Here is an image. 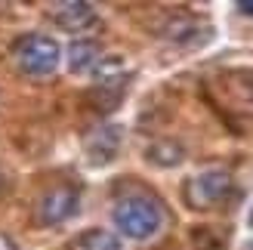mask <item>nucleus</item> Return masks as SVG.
<instances>
[{
  "label": "nucleus",
  "mask_w": 253,
  "mask_h": 250,
  "mask_svg": "<svg viewBox=\"0 0 253 250\" xmlns=\"http://www.w3.org/2000/svg\"><path fill=\"white\" fill-rule=\"evenodd\" d=\"M121 142H124V130L115 127V124L93 130L90 136H86V142H84L90 164H93V167H105V164H111V161L118 158V152H121Z\"/></svg>",
  "instance_id": "nucleus-5"
},
{
  "label": "nucleus",
  "mask_w": 253,
  "mask_h": 250,
  "mask_svg": "<svg viewBox=\"0 0 253 250\" xmlns=\"http://www.w3.org/2000/svg\"><path fill=\"white\" fill-rule=\"evenodd\" d=\"M145 158H148L155 167H176V164H182L185 148H182L179 142H173V139H161V142H155V145L145 152Z\"/></svg>",
  "instance_id": "nucleus-9"
},
{
  "label": "nucleus",
  "mask_w": 253,
  "mask_h": 250,
  "mask_svg": "<svg viewBox=\"0 0 253 250\" xmlns=\"http://www.w3.org/2000/svg\"><path fill=\"white\" fill-rule=\"evenodd\" d=\"M115 226L133 241H145L164 226V210L151 195H126L115 204Z\"/></svg>",
  "instance_id": "nucleus-1"
},
{
  "label": "nucleus",
  "mask_w": 253,
  "mask_h": 250,
  "mask_svg": "<svg viewBox=\"0 0 253 250\" xmlns=\"http://www.w3.org/2000/svg\"><path fill=\"white\" fill-rule=\"evenodd\" d=\"M53 22L65 31H86L90 25H96V9L93 3H84V0H65V3L53 6Z\"/></svg>",
  "instance_id": "nucleus-6"
},
{
  "label": "nucleus",
  "mask_w": 253,
  "mask_h": 250,
  "mask_svg": "<svg viewBox=\"0 0 253 250\" xmlns=\"http://www.w3.org/2000/svg\"><path fill=\"white\" fill-rule=\"evenodd\" d=\"M238 9H241L244 16H253V0H241V3H238Z\"/></svg>",
  "instance_id": "nucleus-12"
},
{
  "label": "nucleus",
  "mask_w": 253,
  "mask_h": 250,
  "mask_svg": "<svg viewBox=\"0 0 253 250\" xmlns=\"http://www.w3.org/2000/svg\"><path fill=\"white\" fill-rule=\"evenodd\" d=\"M244 250H253V241H250V244H247V247H244Z\"/></svg>",
  "instance_id": "nucleus-14"
},
{
  "label": "nucleus",
  "mask_w": 253,
  "mask_h": 250,
  "mask_svg": "<svg viewBox=\"0 0 253 250\" xmlns=\"http://www.w3.org/2000/svg\"><path fill=\"white\" fill-rule=\"evenodd\" d=\"M99 62H102V46H99L96 41H74L68 46V68L74 74L96 71Z\"/></svg>",
  "instance_id": "nucleus-8"
},
{
  "label": "nucleus",
  "mask_w": 253,
  "mask_h": 250,
  "mask_svg": "<svg viewBox=\"0 0 253 250\" xmlns=\"http://www.w3.org/2000/svg\"><path fill=\"white\" fill-rule=\"evenodd\" d=\"M78 250H124L121 238L105 229H86L78 238Z\"/></svg>",
  "instance_id": "nucleus-10"
},
{
  "label": "nucleus",
  "mask_w": 253,
  "mask_h": 250,
  "mask_svg": "<svg viewBox=\"0 0 253 250\" xmlns=\"http://www.w3.org/2000/svg\"><path fill=\"white\" fill-rule=\"evenodd\" d=\"M81 210V192L74 185H56L37 201V222L41 226H62Z\"/></svg>",
  "instance_id": "nucleus-4"
},
{
  "label": "nucleus",
  "mask_w": 253,
  "mask_h": 250,
  "mask_svg": "<svg viewBox=\"0 0 253 250\" xmlns=\"http://www.w3.org/2000/svg\"><path fill=\"white\" fill-rule=\"evenodd\" d=\"M207 34H210V28L192 16H173L161 25V37H167L173 43H195V41H204Z\"/></svg>",
  "instance_id": "nucleus-7"
},
{
  "label": "nucleus",
  "mask_w": 253,
  "mask_h": 250,
  "mask_svg": "<svg viewBox=\"0 0 253 250\" xmlns=\"http://www.w3.org/2000/svg\"><path fill=\"white\" fill-rule=\"evenodd\" d=\"M235 192V179L229 170H204L185 182V201L192 210H210L229 201Z\"/></svg>",
  "instance_id": "nucleus-3"
},
{
  "label": "nucleus",
  "mask_w": 253,
  "mask_h": 250,
  "mask_svg": "<svg viewBox=\"0 0 253 250\" xmlns=\"http://www.w3.org/2000/svg\"><path fill=\"white\" fill-rule=\"evenodd\" d=\"M0 250H19V244L12 241L6 232H0Z\"/></svg>",
  "instance_id": "nucleus-11"
},
{
  "label": "nucleus",
  "mask_w": 253,
  "mask_h": 250,
  "mask_svg": "<svg viewBox=\"0 0 253 250\" xmlns=\"http://www.w3.org/2000/svg\"><path fill=\"white\" fill-rule=\"evenodd\" d=\"M247 222H250V229H253V207H250V213H247Z\"/></svg>",
  "instance_id": "nucleus-13"
},
{
  "label": "nucleus",
  "mask_w": 253,
  "mask_h": 250,
  "mask_svg": "<svg viewBox=\"0 0 253 250\" xmlns=\"http://www.w3.org/2000/svg\"><path fill=\"white\" fill-rule=\"evenodd\" d=\"M12 56H16V65L31 74V78H46L59 68V59H62V49L53 37L46 34H25L22 41L12 46Z\"/></svg>",
  "instance_id": "nucleus-2"
}]
</instances>
